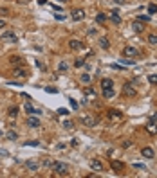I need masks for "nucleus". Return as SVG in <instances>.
Returning <instances> with one entry per match:
<instances>
[{
  "instance_id": "nucleus-39",
  "label": "nucleus",
  "mask_w": 157,
  "mask_h": 178,
  "mask_svg": "<svg viewBox=\"0 0 157 178\" xmlns=\"http://www.w3.org/2000/svg\"><path fill=\"white\" fill-rule=\"evenodd\" d=\"M130 146H132V142H128V140H125V142H123V148H125V149L130 148Z\"/></svg>"
},
{
  "instance_id": "nucleus-24",
  "label": "nucleus",
  "mask_w": 157,
  "mask_h": 178,
  "mask_svg": "<svg viewBox=\"0 0 157 178\" xmlns=\"http://www.w3.org/2000/svg\"><path fill=\"white\" fill-rule=\"evenodd\" d=\"M148 43L157 45V34H148Z\"/></svg>"
},
{
  "instance_id": "nucleus-17",
  "label": "nucleus",
  "mask_w": 157,
  "mask_h": 178,
  "mask_svg": "<svg viewBox=\"0 0 157 178\" xmlns=\"http://www.w3.org/2000/svg\"><path fill=\"white\" fill-rule=\"evenodd\" d=\"M112 87H114V81H112V79H108V77L101 79V88H103V90H107V88H112Z\"/></svg>"
},
{
  "instance_id": "nucleus-37",
  "label": "nucleus",
  "mask_w": 157,
  "mask_h": 178,
  "mask_svg": "<svg viewBox=\"0 0 157 178\" xmlns=\"http://www.w3.org/2000/svg\"><path fill=\"white\" fill-rule=\"evenodd\" d=\"M58 113H60V115H69V112H67L65 108H60V110H58Z\"/></svg>"
},
{
  "instance_id": "nucleus-42",
  "label": "nucleus",
  "mask_w": 157,
  "mask_h": 178,
  "mask_svg": "<svg viewBox=\"0 0 157 178\" xmlns=\"http://www.w3.org/2000/svg\"><path fill=\"white\" fill-rule=\"evenodd\" d=\"M70 106H72V108H78V103H76L74 99H70Z\"/></svg>"
},
{
  "instance_id": "nucleus-33",
  "label": "nucleus",
  "mask_w": 157,
  "mask_h": 178,
  "mask_svg": "<svg viewBox=\"0 0 157 178\" xmlns=\"http://www.w3.org/2000/svg\"><path fill=\"white\" fill-rule=\"evenodd\" d=\"M132 165L135 167V169H144V171H146V165H144V164H139V162H134Z\"/></svg>"
},
{
  "instance_id": "nucleus-7",
  "label": "nucleus",
  "mask_w": 157,
  "mask_h": 178,
  "mask_svg": "<svg viewBox=\"0 0 157 178\" xmlns=\"http://www.w3.org/2000/svg\"><path fill=\"white\" fill-rule=\"evenodd\" d=\"M108 119L112 121V122H116V121H121L123 119V113L121 112H118V110H108Z\"/></svg>"
},
{
  "instance_id": "nucleus-4",
  "label": "nucleus",
  "mask_w": 157,
  "mask_h": 178,
  "mask_svg": "<svg viewBox=\"0 0 157 178\" xmlns=\"http://www.w3.org/2000/svg\"><path fill=\"white\" fill-rule=\"evenodd\" d=\"M123 94L127 97H135V96H137V90H135L130 83H125V85H123Z\"/></svg>"
},
{
  "instance_id": "nucleus-22",
  "label": "nucleus",
  "mask_w": 157,
  "mask_h": 178,
  "mask_svg": "<svg viewBox=\"0 0 157 178\" xmlns=\"http://www.w3.org/2000/svg\"><path fill=\"white\" fill-rule=\"evenodd\" d=\"M96 22H98V24L107 22V15H105V13H98V15H96Z\"/></svg>"
},
{
  "instance_id": "nucleus-11",
  "label": "nucleus",
  "mask_w": 157,
  "mask_h": 178,
  "mask_svg": "<svg viewBox=\"0 0 157 178\" xmlns=\"http://www.w3.org/2000/svg\"><path fill=\"white\" fill-rule=\"evenodd\" d=\"M141 155L144 156V158H155V151L150 148V146H146V148L141 149Z\"/></svg>"
},
{
  "instance_id": "nucleus-29",
  "label": "nucleus",
  "mask_w": 157,
  "mask_h": 178,
  "mask_svg": "<svg viewBox=\"0 0 157 178\" xmlns=\"http://www.w3.org/2000/svg\"><path fill=\"white\" fill-rule=\"evenodd\" d=\"M52 164H54V162H52V160H49V158H45L44 162H42L40 165H44V167H49V169H51V167H52Z\"/></svg>"
},
{
  "instance_id": "nucleus-46",
  "label": "nucleus",
  "mask_w": 157,
  "mask_h": 178,
  "mask_svg": "<svg viewBox=\"0 0 157 178\" xmlns=\"http://www.w3.org/2000/svg\"><path fill=\"white\" fill-rule=\"evenodd\" d=\"M0 27H6V22H4V20H0Z\"/></svg>"
},
{
  "instance_id": "nucleus-44",
  "label": "nucleus",
  "mask_w": 157,
  "mask_h": 178,
  "mask_svg": "<svg viewBox=\"0 0 157 178\" xmlns=\"http://www.w3.org/2000/svg\"><path fill=\"white\" fill-rule=\"evenodd\" d=\"M16 2H18V4H29L31 0H16Z\"/></svg>"
},
{
  "instance_id": "nucleus-28",
  "label": "nucleus",
  "mask_w": 157,
  "mask_h": 178,
  "mask_svg": "<svg viewBox=\"0 0 157 178\" xmlns=\"http://www.w3.org/2000/svg\"><path fill=\"white\" fill-rule=\"evenodd\" d=\"M103 96H105V97H114V90H112V88L103 90Z\"/></svg>"
},
{
  "instance_id": "nucleus-8",
  "label": "nucleus",
  "mask_w": 157,
  "mask_h": 178,
  "mask_svg": "<svg viewBox=\"0 0 157 178\" xmlns=\"http://www.w3.org/2000/svg\"><path fill=\"white\" fill-rule=\"evenodd\" d=\"M27 126L29 128H40V119L36 115H29L27 117Z\"/></svg>"
},
{
  "instance_id": "nucleus-40",
  "label": "nucleus",
  "mask_w": 157,
  "mask_h": 178,
  "mask_svg": "<svg viewBox=\"0 0 157 178\" xmlns=\"http://www.w3.org/2000/svg\"><path fill=\"white\" fill-rule=\"evenodd\" d=\"M11 61H13V63H18V65L22 63V59H20V58H11Z\"/></svg>"
},
{
  "instance_id": "nucleus-26",
  "label": "nucleus",
  "mask_w": 157,
  "mask_h": 178,
  "mask_svg": "<svg viewBox=\"0 0 157 178\" xmlns=\"http://www.w3.org/2000/svg\"><path fill=\"white\" fill-rule=\"evenodd\" d=\"M7 115H9V117H16V115H18V108H16V106H15V108H9Z\"/></svg>"
},
{
  "instance_id": "nucleus-23",
  "label": "nucleus",
  "mask_w": 157,
  "mask_h": 178,
  "mask_svg": "<svg viewBox=\"0 0 157 178\" xmlns=\"http://www.w3.org/2000/svg\"><path fill=\"white\" fill-rule=\"evenodd\" d=\"M15 74H16V77H25V76H27V72H25L24 68H16Z\"/></svg>"
},
{
  "instance_id": "nucleus-9",
  "label": "nucleus",
  "mask_w": 157,
  "mask_h": 178,
  "mask_svg": "<svg viewBox=\"0 0 157 178\" xmlns=\"http://www.w3.org/2000/svg\"><path fill=\"white\" fill-rule=\"evenodd\" d=\"M25 112L29 113V115H36V117H40L42 115V110H38V108H34L31 103H25Z\"/></svg>"
},
{
  "instance_id": "nucleus-18",
  "label": "nucleus",
  "mask_w": 157,
  "mask_h": 178,
  "mask_svg": "<svg viewBox=\"0 0 157 178\" xmlns=\"http://www.w3.org/2000/svg\"><path fill=\"white\" fill-rule=\"evenodd\" d=\"M99 47L101 49H105V50H107V49H110V41H108V38H99Z\"/></svg>"
},
{
  "instance_id": "nucleus-35",
  "label": "nucleus",
  "mask_w": 157,
  "mask_h": 178,
  "mask_svg": "<svg viewBox=\"0 0 157 178\" xmlns=\"http://www.w3.org/2000/svg\"><path fill=\"white\" fill-rule=\"evenodd\" d=\"M45 90H47V92H49V94H56V92H58V90H56V88H54V87H47V88H45Z\"/></svg>"
},
{
  "instance_id": "nucleus-45",
  "label": "nucleus",
  "mask_w": 157,
  "mask_h": 178,
  "mask_svg": "<svg viewBox=\"0 0 157 178\" xmlns=\"http://www.w3.org/2000/svg\"><path fill=\"white\" fill-rule=\"evenodd\" d=\"M0 155H4V156H6V155H7V151H6V149H0Z\"/></svg>"
},
{
  "instance_id": "nucleus-12",
  "label": "nucleus",
  "mask_w": 157,
  "mask_h": 178,
  "mask_svg": "<svg viewBox=\"0 0 157 178\" xmlns=\"http://www.w3.org/2000/svg\"><path fill=\"white\" fill-rule=\"evenodd\" d=\"M25 167H27L29 171H38L40 169V162L38 160H27L25 162Z\"/></svg>"
},
{
  "instance_id": "nucleus-16",
  "label": "nucleus",
  "mask_w": 157,
  "mask_h": 178,
  "mask_svg": "<svg viewBox=\"0 0 157 178\" xmlns=\"http://www.w3.org/2000/svg\"><path fill=\"white\" fill-rule=\"evenodd\" d=\"M110 165H112V169H114V171H123V169H125V164L119 162V160H112Z\"/></svg>"
},
{
  "instance_id": "nucleus-36",
  "label": "nucleus",
  "mask_w": 157,
  "mask_h": 178,
  "mask_svg": "<svg viewBox=\"0 0 157 178\" xmlns=\"http://www.w3.org/2000/svg\"><path fill=\"white\" fill-rule=\"evenodd\" d=\"M25 146H40L38 140H31V142H25Z\"/></svg>"
},
{
  "instance_id": "nucleus-14",
  "label": "nucleus",
  "mask_w": 157,
  "mask_h": 178,
  "mask_svg": "<svg viewBox=\"0 0 157 178\" xmlns=\"http://www.w3.org/2000/svg\"><path fill=\"white\" fill-rule=\"evenodd\" d=\"M146 131H148L150 135H157V124L153 121H148V124H146Z\"/></svg>"
},
{
  "instance_id": "nucleus-3",
  "label": "nucleus",
  "mask_w": 157,
  "mask_h": 178,
  "mask_svg": "<svg viewBox=\"0 0 157 178\" xmlns=\"http://www.w3.org/2000/svg\"><path fill=\"white\" fill-rule=\"evenodd\" d=\"M0 40H2V41H7V43H15V41H18V36L13 33V31H6Z\"/></svg>"
},
{
  "instance_id": "nucleus-20",
  "label": "nucleus",
  "mask_w": 157,
  "mask_h": 178,
  "mask_svg": "<svg viewBox=\"0 0 157 178\" xmlns=\"http://www.w3.org/2000/svg\"><path fill=\"white\" fill-rule=\"evenodd\" d=\"M90 79H92V77H90V74H89V72H83V74L80 76V81H81V83H85V85H89V83H90Z\"/></svg>"
},
{
  "instance_id": "nucleus-13",
  "label": "nucleus",
  "mask_w": 157,
  "mask_h": 178,
  "mask_svg": "<svg viewBox=\"0 0 157 178\" xmlns=\"http://www.w3.org/2000/svg\"><path fill=\"white\" fill-rule=\"evenodd\" d=\"M69 47H70L72 50H81V49H83V43H81L80 40H70V41H69Z\"/></svg>"
},
{
  "instance_id": "nucleus-30",
  "label": "nucleus",
  "mask_w": 157,
  "mask_h": 178,
  "mask_svg": "<svg viewBox=\"0 0 157 178\" xmlns=\"http://www.w3.org/2000/svg\"><path fill=\"white\" fill-rule=\"evenodd\" d=\"M83 65H85V59H83V58H78L74 61V67H83Z\"/></svg>"
},
{
  "instance_id": "nucleus-10",
  "label": "nucleus",
  "mask_w": 157,
  "mask_h": 178,
  "mask_svg": "<svg viewBox=\"0 0 157 178\" xmlns=\"http://www.w3.org/2000/svg\"><path fill=\"white\" fill-rule=\"evenodd\" d=\"M70 16H72V20H74V22H81V20L85 18V11H83V9H74Z\"/></svg>"
},
{
  "instance_id": "nucleus-2",
  "label": "nucleus",
  "mask_w": 157,
  "mask_h": 178,
  "mask_svg": "<svg viewBox=\"0 0 157 178\" xmlns=\"http://www.w3.org/2000/svg\"><path fill=\"white\" fill-rule=\"evenodd\" d=\"M123 56L134 59V58H137V56H139V50L135 49V47H130V45H128V47H125V49H123Z\"/></svg>"
},
{
  "instance_id": "nucleus-15",
  "label": "nucleus",
  "mask_w": 157,
  "mask_h": 178,
  "mask_svg": "<svg viewBox=\"0 0 157 178\" xmlns=\"http://www.w3.org/2000/svg\"><path fill=\"white\" fill-rule=\"evenodd\" d=\"M110 20H112L114 24H121V16H119V11H118V9L110 11Z\"/></svg>"
},
{
  "instance_id": "nucleus-6",
  "label": "nucleus",
  "mask_w": 157,
  "mask_h": 178,
  "mask_svg": "<svg viewBox=\"0 0 157 178\" xmlns=\"http://www.w3.org/2000/svg\"><path fill=\"white\" fill-rule=\"evenodd\" d=\"M89 164H90V167H92V171H98V173H101V171L105 169V167H103V162H101V160H98V158H92Z\"/></svg>"
},
{
  "instance_id": "nucleus-31",
  "label": "nucleus",
  "mask_w": 157,
  "mask_h": 178,
  "mask_svg": "<svg viewBox=\"0 0 157 178\" xmlns=\"http://www.w3.org/2000/svg\"><path fill=\"white\" fill-rule=\"evenodd\" d=\"M121 63H123V65H134V59H130V58H123V59H121Z\"/></svg>"
},
{
  "instance_id": "nucleus-1",
  "label": "nucleus",
  "mask_w": 157,
  "mask_h": 178,
  "mask_svg": "<svg viewBox=\"0 0 157 178\" xmlns=\"http://www.w3.org/2000/svg\"><path fill=\"white\" fill-rule=\"evenodd\" d=\"M51 169L54 171V175H58V176H69L70 175V165L65 164V162H54Z\"/></svg>"
},
{
  "instance_id": "nucleus-5",
  "label": "nucleus",
  "mask_w": 157,
  "mask_h": 178,
  "mask_svg": "<svg viewBox=\"0 0 157 178\" xmlns=\"http://www.w3.org/2000/svg\"><path fill=\"white\" fill-rule=\"evenodd\" d=\"M81 122L85 124L87 128H94V126L98 124V121L94 119V117H90V115H83V117H81Z\"/></svg>"
},
{
  "instance_id": "nucleus-34",
  "label": "nucleus",
  "mask_w": 157,
  "mask_h": 178,
  "mask_svg": "<svg viewBox=\"0 0 157 178\" xmlns=\"http://www.w3.org/2000/svg\"><path fill=\"white\" fill-rule=\"evenodd\" d=\"M137 20H139V22H148V20H150V16H148V15H141Z\"/></svg>"
},
{
  "instance_id": "nucleus-41",
  "label": "nucleus",
  "mask_w": 157,
  "mask_h": 178,
  "mask_svg": "<svg viewBox=\"0 0 157 178\" xmlns=\"http://www.w3.org/2000/svg\"><path fill=\"white\" fill-rule=\"evenodd\" d=\"M150 121H153V122H157V113H152V115H150Z\"/></svg>"
},
{
  "instance_id": "nucleus-32",
  "label": "nucleus",
  "mask_w": 157,
  "mask_h": 178,
  "mask_svg": "<svg viewBox=\"0 0 157 178\" xmlns=\"http://www.w3.org/2000/svg\"><path fill=\"white\" fill-rule=\"evenodd\" d=\"M148 13H152V15L157 13V6H155V4H150V6H148Z\"/></svg>"
},
{
  "instance_id": "nucleus-43",
  "label": "nucleus",
  "mask_w": 157,
  "mask_h": 178,
  "mask_svg": "<svg viewBox=\"0 0 157 178\" xmlns=\"http://www.w3.org/2000/svg\"><path fill=\"white\" fill-rule=\"evenodd\" d=\"M116 4H119V6H123V4H127V0H114Z\"/></svg>"
},
{
  "instance_id": "nucleus-21",
  "label": "nucleus",
  "mask_w": 157,
  "mask_h": 178,
  "mask_svg": "<svg viewBox=\"0 0 157 178\" xmlns=\"http://www.w3.org/2000/svg\"><path fill=\"white\" fill-rule=\"evenodd\" d=\"M132 27H134L135 33H143V31H144V25L139 22V20H137V22H134V25H132Z\"/></svg>"
},
{
  "instance_id": "nucleus-27",
  "label": "nucleus",
  "mask_w": 157,
  "mask_h": 178,
  "mask_svg": "<svg viewBox=\"0 0 157 178\" xmlns=\"http://www.w3.org/2000/svg\"><path fill=\"white\" fill-rule=\"evenodd\" d=\"M7 139H9V140H16V139H18L16 131H7Z\"/></svg>"
},
{
  "instance_id": "nucleus-25",
  "label": "nucleus",
  "mask_w": 157,
  "mask_h": 178,
  "mask_svg": "<svg viewBox=\"0 0 157 178\" xmlns=\"http://www.w3.org/2000/svg\"><path fill=\"white\" fill-rule=\"evenodd\" d=\"M148 83L150 85H157V74H150L148 76Z\"/></svg>"
},
{
  "instance_id": "nucleus-19",
  "label": "nucleus",
  "mask_w": 157,
  "mask_h": 178,
  "mask_svg": "<svg viewBox=\"0 0 157 178\" xmlns=\"http://www.w3.org/2000/svg\"><path fill=\"white\" fill-rule=\"evenodd\" d=\"M58 70L61 72V74H65V72H69V63H67V61H60Z\"/></svg>"
},
{
  "instance_id": "nucleus-38",
  "label": "nucleus",
  "mask_w": 157,
  "mask_h": 178,
  "mask_svg": "<svg viewBox=\"0 0 157 178\" xmlns=\"http://www.w3.org/2000/svg\"><path fill=\"white\" fill-rule=\"evenodd\" d=\"M63 126H65L67 130H69V128H74V126H72V122H69V121H65V122H63Z\"/></svg>"
}]
</instances>
